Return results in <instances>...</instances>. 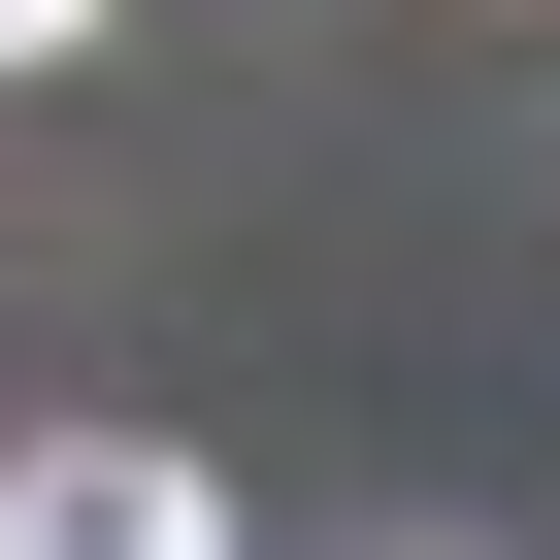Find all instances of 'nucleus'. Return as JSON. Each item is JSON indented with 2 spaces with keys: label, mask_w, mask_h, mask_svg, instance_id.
<instances>
[{
  "label": "nucleus",
  "mask_w": 560,
  "mask_h": 560,
  "mask_svg": "<svg viewBox=\"0 0 560 560\" xmlns=\"http://www.w3.org/2000/svg\"><path fill=\"white\" fill-rule=\"evenodd\" d=\"M67 34H100V0H0V67H67Z\"/></svg>",
  "instance_id": "nucleus-2"
},
{
  "label": "nucleus",
  "mask_w": 560,
  "mask_h": 560,
  "mask_svg": "<svg viewBox=\"0 0 560 560\" xmlns=\"http://www.w3.org/2000/svg\"><path fill=\"white\" fill-rule=\"evenodd\" d=\"M0 560H231V494L165 429H34V462H0Z\"/></svg>",
  "instance_id": "nucleus-1"
}]
</instances>
